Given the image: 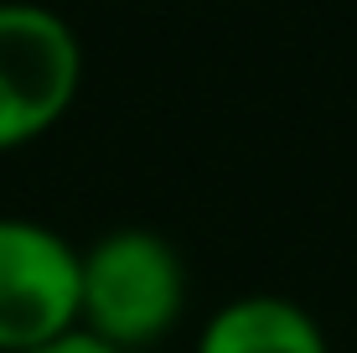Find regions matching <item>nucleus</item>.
<instances>
[{
  "label": "nucleus",
  "mask_w": 357,
  "mask_h": 353,
  "mask_svg": "<svg viewBox=\"0 0 357 353\" xmlns=\"http://www.w3.org/2000/svg\"><path fill=\"white\" fill-rule=\"evenodd\" d=\"M187 312L181 254L151 229H114L78 250V327L114 353L166 338Z\"/></svg>",
  "instance_id": "obj_1"
},
{
  "label": "nucleus",
  "mask_w": 357,
  "mask_h": 353,
  "mask_svg": "<svg viewBox=\"0 0 357 353\" xmlns=\"http://www.w3.org/2000/svg\"><path fill=\"white\" fill-rule=\"evenodd\" d=\"M83 89V42L36 0H0V156L42 141Z\"/></svg>",
  "instance_id": "obj_2"
},
{
  "label": "nucleus",
  "mask_w": 357,
  "mask_h": 353,
  "mask_svg": "<svg viewBox=\"0 0 357 353\" xmlns=\"http://www.w3.org/2000/svg\"><path fill=\"white\" fill-rule=\"evenodd\" d=\"M78 327V250L42 218L0 213V353Z\"/></svg>",
  "instance_id": "obj_3"
},
{
  "label": "nucleus",
  "mask_w": 357,
  "mask_h": 353,
  "mask_svg": "<svg viewBox=\"0 0 357 353\" xmlns=\"http://www.w3.org/2000/svg\"><path fill=\"white\" fill-rule=\"evenodd\" d=\"M197 353H331L321 322L290 296H233L202 322Z\"/></svg>",
  "instance_id": "obj_4"
},
{
  "label": "nucleus",
  "mask_w": 357,
  "mask_h": 353,
  "mask_svg": "<svg viewBox=\"0 0 357 353\" xmlns=\"http://www.w3.org/2000/svg\"><path fill=\"white\" fill-rule=\"evenodd\" d=\"M26 353H114V348L98 343V338H89L83 327H73V333L52 338V343H42V348H26Z\"/></svg>",
  "instance_id": "obj_5"
}]
</instances>
